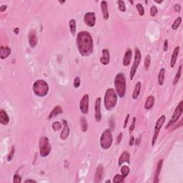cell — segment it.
<instances>
[{"label": "cell", "instance_id": "28", "mask_svg": "<svg viewBox=\"0 0 183 183\" xmlns=\"http://www.w3.org/2000/svg\"><path fill=\"white\" fill-rule=\"evenodd\" d=\"M70 28L72 34L74 35L76 33V21L74 19H72L70 21Z\"/></svg>", "mask_w": 183, "mask_h": 183}, {"label": "cell", "instance_id": "3", "mask_svg": "<svg viewBox=\"0 0 183 183\" xmlns=\"http://www.w3.org/2000/svg\"><path fill=\"white\" fill-rule=\"evenodd\" d=\"M117 94L120 98H123L126 92V79L124 74L119 73L117 74L114 81Z\"/></svg>", "mask_w": 183, "mask_h": 183}, {"label": "cell", "instance_id": "30", "mask_svg": "<svg viewBox=\"0 0 183 183\" xmlns=\"http://www.w3.org/2000/svg\"><path fill=\"white\" fill-rule=\"evenodd\" d=\"M181 23H182V18H181L180 17H178V18H177L176 20H175L173 24H172V30H176L177 29H178V27H180V25Z\"/></svg>", "mask_w": 183, "mask_h": 183}, {"label": "cell", "instance_id": "48", "mask_svg": "<svg viewBox=\"0 0 183 183\" xmlns=\"http://www.w3.org/2000/svg\"><path fill=\"white\" fill-rule=\"evenodd\" d=\"M7 5H2L1 6V7H0V11H1V12H3L4 11H5L6 9H7Z\"/></svg>", "mask_w": 183, "mask_h": 183}, {"label": "cell", "instance_id": "29", "mask_svg": "<svg viewBox=\"0 0 183 183\" xmlns=\"http://www.w3.org/2000/svg\"><path fill=\"white\" fill-rule=\"evenodd\" d=\"M182 65H180L179 67V68H178V72H177L176 75H175V80H174V82H173L174 85H175V84H178V82H179L180 79L181 74H182Z\"/></svg>", "mask_w": 183, "mask_h": 183}, {"label": "cell", "instance_id": "17", "mask_svg": "<svg viewBox=\"0 0 183 183\" xmlns=\"http://www.w3.org/2000/svg\"><path fill=\"white\" fill-rule=\"evenodd\" d=\"M101 9H102V14L105 20L109 19V11H108V5L106 1H101Z\"/></svg>", "mask_w": 183, "mask_h": 183}, {"label": "cell", "instance_id": "16", "mask_svg": "<svg viewBox=\"0 0 183 183\" xmlns=\"http://www.w3.org/2000/svg\"><path fill=\"white\" fill-rule=\"evenodd\" d=\"M132 57V52L130 49H127L125 54H124V59H123V65L124 67H127V66L130 65Z\"/></svg>", "mask_w": 183, "mask_h": 183}, {"label": "cell", "instance_id": "6", "mask_svg": "<svg viewBox=\"0 0 183 183\" xmlns=\"http://www.w3.org/2000/svg\"><path fill=\"white\" fill-rule=\"evenodd\" d=\"M113 138L110 130L107 129L102 132L100 137V146L104 150H108L112 146Z\"/></svg>", "mask_w": 183, "mask_h": 183}, {"label": "cell", "instance_id": "40", "mask_svg": "<svg viewBox=\"0 0 183 183\" xmlns=\"http://www.w3.org/2000/svg\"><path fill=\"white\" fill-rule=\"evenodd\" d=\"M80 82H81V81H80V77H76V78L74 79V88H78V87H80Z\"/></svg>", "mask_w": 183, "mask_h": 183}, {"label": "cell", "instance_id": "50", "mask_svg": "<svg viewBox=\"0 0 183 183\" xmlns=\"http://www.w3.org/2000/svg\"><path fill=\"white\" fill-rule=\"evenodd\" d=\"M14 32H15V34H18L19 33V28L14 29Z\"/></svg>", "mask_w": 183, "mask_h": 183}, {"label": "cell", "instance_id": "10", "mask_svg": "<svg viewBox=\"0 0 183 183\" xmlns=\"http://www.w3.org/2000/svg\"><path fill=\"white\" fill-rule=\"evenodd\" d=\"M80 109L82 113L87 115L89 112V95L85 94L81 99L80 102Z\"/></svg>", "mask_w": 183, "mask_h": 183}, {"label": "cell", "instance_id": "19", "mask_svg": "<svg viewBox=\"0 0 183 183\" xmlns=\"http://www.w3.org/2000/svg\"><path fill=\"white\" fill-rule=\"evenodd\" d=\"M180 52V47H176L175 48L173 51V53H172V57H171V60H170V67L172 68H173L175 67V64H176L177 59H178V55H179Z\"/></svg>", "mask_w": 183, "mask_h": 183}, {"label": "cell", "instance_id": "38", "mask_svg": "<svg viewBox=\"0 0 183 183\" xmlns=\"http://www.w3.org/2000/svg\"><path fill=\"white\" fill-rule=\"evenodd\" d=\"M22 182V178L18 175V174H15L13 178V182L14 183H20Z\"/></svg>", "mask_w": 183, "mask_h": 183}, {"label": "cell", "instance_id": "32", "mask_svg": "<svg viewBox=\"0 0 183 183\" xmlns=\"http://www.w3.org/2000/svg\"><path fill=\"white\" fill-rule=\"evenodd\" d=\"M121 172H122V176L125 178L129 175V173H130V168H129V167L127 166V165H123L122 167H121Z\"/></svg>", "mask_w": 183, "mask_h": 183}, {"label": "cell", "instance_id": "12", "mask_svg": "<svg viewBox=\"0 0 183 183\" xmlns=\"http://www.w3.org/2000/svg\"><path fill=\"white\" fill-rule=\"evenodd\" d=\"M84 23L88 27H92L96 24V17L94 12H87L84 14Z\"/></svg>", "mask_w": 183, "mask_h": 183}, {"label": "cell", "instance_id": "23", "mask_svg": "<svg viewBox=\"0 0 183 183\" xmlns=\"http://www.w3.org/2000/svg\"><path fill=\"white\" fill-rule=\"evenodd\" d=\"M9 122V117L4 110L0 111V123L4 125H7Z\"/></svg>", "mask_w": 183, "mask_h": 183}, {"label": "cell", "instance_id": "11", "mask_svg": "<svg viewBox=\"0 0 183 183\" xmlns=\"http://www.w3.org/2000/svg\"><path fill=\"white\" fill-rule=\"evenodd\" d=\"M101 99L100 97H97L95 101V118L96 122H99L102 120V115H101Z\"/></svg>", "mask_w": 183, "mask_h": 183}, {"label": "cell", "instance_id": "21", "mask_svg": "<svg viewBox=\"0 0 183 183\" xmlns=\"http://www.w3.org/2000/svg\"><path fill=\"white\" fill-rule=\"evenodd\" d=\"M37 37H36V32L34 31H31L30 34H29V42L32 47H36L37 44Z\"/></svg>", "mask_w": 183, "mask_h": 183}, {"label": "cell", "instance_id": "46", "mask_svg": "<svg viewBox=\"0 0 183 183\" xmlns=\"http://www.w3.org/2000/svg\"><path fill=\"white\" fill-rule=\"evenodd\" d=\"M130 118V114L127 115V117H126L125 120H124V128H126V126H127V122H128V120Z\"/></svg>", "mask_w": 183, "mask_h": 183}, {"label": "cell", "instance_id": "9", "mask_svg": "<svg viewBox=\"0 0 183 183\" xmlns=\"http://www.w3.org/2000/svg\"><path fill=\"white\" fill-rule=\"evenodd\" d=\"M165 120H166V118H165V115H162V116L157 120V121L156 124H155V132H154L153 140H152V146H153V147L155 146V143H156L158 135H159V131H160L163 124L165 123Z\"/></svg>", "mask_w": 183, "mask_h": 183}, {"label": "cell", "instance_id": "2", "mask_svg": "<svg viewBox=\"0 0 183 183\" xmlns=\"http://www.w3.org/2000/svg\"><path fill=\"white\" fill-rule=\"evenodd\" d=\"M117 102V95L115 90L112 88L107 89L105 92V99H104L105 108L107 110H112L115 107Z\"/></svg>", "mask_w": 183, "mask_h": 183}, {"label": "cell", "instance_id": "8", "mask_svg": "<svg viewBox=\"0 0 183 183\" xmlns=\"http://www.w3.org/2000/svg\"><path fill=\"white\" fill-rule=\"evenodd\" d=\"M141 52L138 48L135 49V55H134V64H133L131 70H130V78L131 80H133L134 75H135L136 71H137V68H138L139 65H140V61H141Z\"/></svg>", "mask_w": 183, "mask_h": 183}, {"label": "cell", "instance_id": "49", "mask_svg": "<svg viewBox=\"0 0 183 183\" xmlns=\"http://www.w3.org/2000/svg\"><path fill=\"white\" fill-rule=\"evenodd\" d=\"M24 182L27 183V182H33V183H36V182L35 180H26L25 181H24Z\"/></svg>", "mask_w": 183, "mask_h": 183}, {"label": "cell", "instance_id": "35", "mask_svg": "<svg viewBox=\"0 0 183 183\" xmlns=\"http://www.w3.org/2000/svg\"><path fill=\"white\" fill-rule=\"evenodd\" d=\"M61 127H62V126H61V123L59 122H55L52 124V129H53L54 131L55 132L60 130Z\"/></svg>", "mask_w": 183, "mask_h": 183}, {"label": "cell", "instance_id": "43", "mask_svg": "<svg viewBox=\"0 0 183 183\" xmlns=\"http://www.w3.org/2000/svg\"><path fill=\"white\" fill-rule=\"evenodd\" d=\"M164 51L165 52H166V51H167L168 49V41L167 39H165V42H164V48H163Z\"/></svg>", "mask_w": 183, "mask_h": 183}, {"label": "cell", "instance_id": "18", "mask_svg": "<svg viewBox=\"0 0 183 183\" xmlns=\"http://www.w3.org/2000/svg\"><path fill=\"white\" fill-rule=\"evenodd\" d=\"M10 54H11V49L9 47L1 46L0 47V57H1V59H4L8 57Z\"/></svg>", "mask_w": 183, "mask_h": 183}, {"label": "cell", "instance_id": "14", "mask_svg": "<svg viewBox=\"0 0 183 183\" xmlns=\"http://www.w3.org/2000/svg\"><path fill=\"white\" fill-rule=\"evenodd\" d=\"M62 123L63 129L60 134V138L61 140H65L69 137V135H70V128H69L68 124H67V122L65 120H63Z\"/></svg>", "mask_w": 183, "mask_h": 183}, {"label": "cell", "instance_id": "36", "mask_svg": "<svg viewBox=\"0 0 183 183\" xmlns=\"http://www.w3.org/2000/svg\"><path fill=\"white\" fill-rule=\"evenodd\" d=\"M118 4V8L120 10V11L122 12H124L126 11V7H125V4H124V2L123 1H117Z\"/></svg>", "mask_w": 183, "mask_h": 183}, {"label": "cell", "instance_id": "33", "mask_svg": "<svg viewBox=\"0 0 183 183\" xmlns=\"http://www.w3.org/2000/svg\"><path fill=\"white\" fill-rule=\"evenodd\" d=\"M124 178L122 176V175H115L113 178V182L114 183H120V182H124Z\"/></svg>", "mask_w": 183, "mask_h": 183}, {"label": "cell", "instance_id": "44", "mask_svg": "<svg viewBox=\"0 0 183 183\" xmlns=\"http://www.w3.org/2000/svg\"><path fill=\"white\" fill-rule=\"evenodd\" d=\"M180 9H181L180 6L179 4H175V11H177V12H180Z\"/></svg>", "mask_w": 183, "mask_h": 183}, {"label": "cell", "instance_id": "15", "mask_svg": "<svg viewBox=\"0 0 183 183\" xmlns=\"http://www.w3.org/2000/svg\"><path fill=\"white\" fill-rule=\"evenodd\" d=\"M109 59H110V55L108 49H104L102 51V56L100 57V62L103 65H107L109 63Z\"/></svg>", "mask_w": 183, "mask_h": 183}, {"label": "cell", "instance_id": "25", "mask_svg": "<svg viewBox=\"0 0 183 183\" xmlns=\"http://www.w3.org/2000/svg\"><path fill=\"white\" fill-rule=\"evenodd\" d=\"M155 103V97L153 96H149L145 104V108L146 109H150L153 107Z\"/></svg>", "mask_w": 183, "mask_h": 183}, {"label": "cell", "instance_id": "5", "mask_svg": "<svg viewBox=\"0 0 183 183\" xmlns=\"http://www.w3.org/2000/svg\"><path fill=\"white\" fill-rule=\"evenodd\" d=\"M39 155L42 157L48 156L51 152V145L49 139L47 137H42L39 141Z\"/></svg>", "mask_w": 183, "mask_h": 183}, {"label": "cell", "instance_id": "24", "mask_svg": "<svg viewBox=\"0 0 183 183\" xmlns=\"http://www.w3.org/2000/svg\"><path fill=\"white\" fill-rule=\"evenodd\" d=\"M62 113V109H61V107L59 105L55 107V108L53 109V110L49 113V117H48V120H50L52 118L55 117L57 116V115H60V114Z\"/></svg>", "mask_w": 183, "mask_h": 183}, {"label": "cell", "instance_id": "7", "mask_svg": "<svg viewBox=\"0 0 183 183\" xmlns=\"http://www.w3.org/2000/svg\"><path fill=\"white\" fill-rule=\"evenodd\" d=\"M182 111H183V101H181L179 103V105H178V107H176L175 110L174 111L173 115H172V118L169 120V122H168V124H167L166 127L165 129H168L171 127V126L173 125L177 121L179 120V118L180 117L181 115L182 114Z\"/></svg>", "mask_w": 183, "mask_h": 183}, {"label": "cell", "instance_id": "26", "mask_svg": "<svg viewBox=\"0 0 183 183\" xmlns=\"http://www.w3.org/2000/svg\"><path fill=\"white\" fill-rule=\"evenodd\" d=\"M141 87H142L141 82H138L136 84L134 92H133V94H132V98L134 99H137V98H138L139 95H140V93Z\"/></svg>", "mask_w": 183, "mask_h": 183}, {"label": "cell", "instance_id": "20", "mask_svg": "<svg viewBox=\"0 0 183 183\" xmlns=\"http://www.w3.org/2000/svg\"><path fill=\"white\" fill-rule=\"evenodd\" d=\"M162 164H163V159H160V160L158 162L157 166L156 172H155V178H154V182L155 183L159 182V175H160L161 170H162Z\"/></svg>", "mask_w": 183, "mask_h": 183}, {"label": "cell", "instance_id": "47", "mask_svg": "<svg viewBox=\"0 0 183 183\" xmlns=\"http://www.w3.org/2000/svg\"><path fill=\"white\" fill-rule=\"evenodd\" d=\"M130 146H132L133 145H134V137H133V136H132L131 137V138H130Z\"/></svg>", "mask_w": 183, "mask_h": 183}, {"label": "cell", "instance_id": "37", "mask_svg": "<svg viewBox=\"0 0 183 183\" xmlns=\"http://www.w3.org/2000/svg\"><path fill=\"white\" fill-rule=\"evenodd\" d=\"M150 62H151V59H150V55H147L146 56L145 59V66L146 68H148L150 65Z\"/></svg>", "mask_w": 183, "mask_h": 183}, {"label": "cell", "instance_id": "22", "mask_svg": "<svg viewBox=\"0 0 183 183\" xmlns=\"http://www.w3.org/2000/svg\"><path fill=\"white\" fill-rule=\"evenodd\" d=\"M130 154L127 152H123L121 156L119 158V162H118V165L119 166H122V165L124 162H127L130 163Z\"/></svg>", "mask_w": 183, "mask_h": 183}, {"label": "cell", "instance_id": "41", "mask_svg": "<svg viewBox=\"0 0 183 183\" xmlns=\"http://www.w3.org/2000/svg\"><path fill=\"white\" fill-rule=\"evenodd\" d=\"M135 124H136V117H133V120H132V122L131 125H130V132H132L133 130H134V127H135Z\"/></svg>", "mask_w": 183, "mask_h": 183}, {"label": "cell", "instance_id": "34", "mask_svg": "<svg viewBox=\"0 0 183 183\" xmlns=\"http://www.w3.org/2000/svg\"><path fill=\"white\" fill-rule=\"evenodd\" d=\"M136 8H137V11H138L139 14H140V15L141 16V17L144 16V14H145V9H144V7H143V6L141 4H137V5H136Z\"/></svg>", "mask_w": 183, "mask_h": 183}, {"label": "cell", "instance_id": "27", "mask_svg": "<svg viewBox=\"0 0 183 183\" xmlns=\"http://www.w3.org/2000/svg\"><path fill=\"white\" fill-rule=\"evenodd\" d=\"M165 69L162 68L160 69L158 74V84L160 86H162L164 84V80H165Z\"/></svg>", "mask_w": 183, "mask_h": 183}, {"label": "cell", "instance_id": "39", "mask_svg": "<svg viewBox=\"0 0 183 183\" xmlns=\"http://www.w3.org/2000/svg\"><path fill=\"white\" fill-rule=\"evenodd\" d=\"M157 8L155 6H153V7H151V9H150V15H151L152 17H155L157 14Z\"/></svg>", "mask_w": 183, "mask_h": 183}, {"label": "cell", "instance_id": "42", "mask_svg": "<svg viewBox=\"0 0 183 183\" xmlns=\"http://www.w3.org/2000/svg\"><path fill=\"white\" fill-rule=\"evenodd\" d=\"M14 147H11V152H10L9 155V156H8V158H7V159H8L9 162V161H11V159L13 158V156H14Z\"/></svg>", "mask_w": 183, "mask_h": 183}, {"label": "cell", "instance_id": "1", "mask_svg": "<svg viewBox=\"0 0 183 183\" xmlns=\"http://www.w3.org/2000/svg\"><path fill=\"white\" fill-rule=\"evenodd\" d=\"M77 45L79 52L82 56H89L93 52V39L88 32H79L77 36Z\"/></svg>", "mask_w": 183, "mask_h": 183}, {"label": "cell", "instance_id": "13", "mask_svg": "<svg viewBox=\"0 0 183 183\" xmlns=\"http://www.w3.org/2000/svg\"><path fill=\"white\" fill-rule=\"evenodd\" d=\"M104 176V167L102 165H99V166L97 167L96 172L95 175V183L100 182L102 181V178Z\"/></svg>", "mask_w": 183, "mask_h": 183}, {"label": "cell", "instance_id": "4", "mask_svg": "<svg viewBox=\"0 0 183 183\" xmlns=\"http://www.w3.org/2000/svg\"><path fill=\"white\" fill-rule=\"evenodd\" d=\"M33 92L36 96L40 97L46 96L49 92L48 84L43 80H36L33 84Z\"/></svg>", "mask_w": 183, "mask_h": 183}, {"label": "cell", "instance_id": "31", "mask_svg": "<svg viewBox=\"0 0 183 183\" xmlns=\"http://www.w3.org/2000/svg\"><path fill=\"white\" fill-rule=\"evenodd\" d=\"M80 123H81V126H82V130L83 132H85L87 130V120L84 117H81L80 119Z\"/></svg>", "mask_w": 183, "mask_h": 183}, {"label": "cell", "instance_id": "51", "mask_svg": "<svg viewBox=\"0 0 183 183\" xmlns=\"http://www.w3.org/2000/svg\"><path fill=\"white\" fill-rule=\"evenodd\" d=\"M111 182L110 180H107V181H106V182Z\"/></svg>", "mask_w": 183, "mask_h": 183}, {"label": "cell", "instance_id": "45", "mask_svg": "<svg viewBox=\"0 0 183 183\" xmlns=\"http://www.w3.org/2000/svg\"><path fill=\"white\" fill-rule=\"evenodd\" d=\"M122 133H120L117 136V143H120L122 140Z\"/></svg>", "mask_w": 183, "mask_h": 183}]
</instances>
